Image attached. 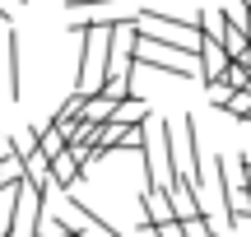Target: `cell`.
Wrapping results in <instances>:
<instances>
[{"label":"cell","mask_w":251,"mask_h":237,"mask_svg":"<svg viewBox=\"0 0 251 237\" xmlns=\"http://www.w3.org/2000/svg\"><path fill=\"white\" fill-rule=\"evenodd\" d=\"M14 154H19V149H14V140H9V135H0V167H5Z\"/></svg>","instance_id":"7c38bea8"},{"label":"cell","mask_w":251,"mask_h":237,"mask_svg":"<svg viewBox=\"0 0 251 237\" xmlns=\"http://www.w3.org/2000/svg\"><path fill=\"white\" fill-rule=\"evenodd\" d=\"M168 205H172V214H177L181 223H186V219H200V214H205V205H200V186L191 182L186 172H181L177 182H172V191H168Z\"/></svg>","instance_id":"277c9868"},{"label":"cell","mask_w":251,"mask_h":237,"mask_svg":"<svg viewBox=\"0 0 251 237\" xmlns=\"http://www.w3.org/2000/svg\"><path fill=\"white\" fill-rule=\"evenodd\" d=\"M112 28L117 24H89L84 28V56H79V79H75V93H84V98H98V93L107 89Z\"/></svg>","instance_id":"6da1fadb"},{"label":"cell","mask_w":251,"mask_h":237,"mask_svg":"<svg viewBox=\"0 0 251 237\" xmlns=\"http://www.w3.org/2000/svg\"><path fill=\"white\" fill-rule=\"evenodd\" d=\"M135 33L149 37V42L177 47V51H186V56H200V47H205V37H200V24H196V19H172V14H158V9H140Z\"/></svg>","instance_id":"7a4b0ae2"},{"label":"cell","mask_w":251,"mask_h":237,"mask_svg":"<svg viewBox=\"0 0 251 237\" xmlns=\"http://www.w3.org/2000/svg\"><path fill=\"white\" fill-rule=\"evenodd\" d=\"M242 24H247V33H251V5H247V14H242Z\"/></svg>","instance_id":"5bb4252c"},{"label":"cell","mask_w":251,"mask_h":237,"mask_svg":"<svg viewBox=\"0 0 251 237\" xmlns=\"http://www.w3.org/2000/svg\"><path fill=\"white\" fill-rule=\"evenodd\" d=\"M0 93L19 98V33H0Z\"/></svg>","instance_id":"5b68a950"},{"label":"cell","mask_w":251,"mask_h":237,"mask_svg":"<svg viewBox=\"0 0 251 237\" xmlns=\"http://www.w3.org/2000/svg\"><path fill=\"white\" fill-rule=\"evenodd\" d=\"M79 172H84V167L75 163V154H65V158H56V163H51V182L61 186V191H70V186L79 182Z\"/></svg>","instance_id":"ba28073f"},{"label":"cell","mask_w":251,"mask_h":237,"mask_svg":"<svg viewBox=\"0 0 251 237\" xmlns=\"http://www.w3.org/2000/svg\"><path fill=\"white\" fill-rule=\"evenodd\" d=\"M228 117H237V121H251V93H233V102H228Z\"/></svg>","instance_id":"30bf717a"},{"label":"cell","mask_w":251,"mask_h":237,"mask_svg":"<svg viewBox=\"0 0 251 237\" xmlns=\"http://www.w3.org/2000/svg\"><path fill=\"white\" fill-rule=\"evenodd\" d=\"M209 102H214V107H228V102H233V89H228V84H209Z\"/></svg>","instance_id":"8fae6325"},{"label":"cell","mask_w":251,"mask_h":237,"mask_svg":"<svg viewBox=\"0 0 251 237\" xmlns=\"http://www.w3.org/2000/svg\"><path fill=\"white\" fill-rule=\"evenodd\" d=\"M37 154H42V158H47V163H56V158H65V154H70V144H65V140H61V135H56V130H51V126H47V130H42V135H37Z\"/></svg>","instance_id":"9c48e42d"},{"label":"cell","mask_w":251,"mask_h":237,"mask_svg":"<svg viewBox=\"0 0 251 237\" xmlns=\"http://www.w3.org/2000/svg\"><path fill=\"white\" fill-rule=\"evenodd\" d=\"M112 126H121V130H140V126H149V102L135 93V98H126L117 102V117H112Z\"/></svg>","instance_id":"8992f818"},{"label":"cell","mask_w":251,"mask_h":237,"mask_svg":"<svg viewBox=\"0 0 251 237\" xmlns=\"http://www.w3.org/2000/svg\"><path fill=\"white\" fill-rule=\"evenodd\" d=\"M237 163H242V158H237ZM242 177H247V191H251V163H242Z\"/></svg>","instance_id":"4fadbf2b"},{"label":"cell","mask_w":251,"mask_h":237,"mask_svg":"<svg viewBox=\"0 0 251 237\" xmlns=\"http://www.w3.org/2000/svg\"><path fill=\"white\" fill-rule=\"evenodd\" d=\"M135 65H149L158 74H177V79H200V56H186L177 47L149 42V37H135Z\"/></svg>","instance_id":"3957f363"},{"label":"cell","mask_w":251,"mask_h":237,"mask_svg":"<svg viewBox=\"0 0 251 237\" xmlns=\"http://www.w3.org/2000/svg\"><path fill=\"white\" fill-rule=\"evenodd\" d=\"M112 117H117V102H112L107 93L84 102V126H112Z\"/></svg>","instance_id":"52a82bcc"}]
</instances>
